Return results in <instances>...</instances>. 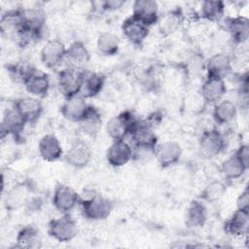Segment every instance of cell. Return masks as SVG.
I'll return each instance as SVG.
<instances>
[{
	"instance_id": "cell-1",
	"label": "cell",
	"mask_w": 249,
	"mask_h": 249,
	"mask_svg": "<svg viewBox=\"0 0 249 249\" xmlns=\"http://www.w3.org/2000/svg\"><path fill=\"white\" fill-rule=\"evenodd\" d=\"M79 205L82 215L89 221L106 220L114 209L111 199L92 189H86L79 194Z\"/></svg>"
},
{
	"instance_id": "cell-2",
	"label": "cell",
	"mask_w": 249,
	"mask_h": 249,
	"mask_svg": "<svg viewBox=\"0 0 249 249\" xmlns=\"http://www.w3.org/2000/svg\"><path fill=\"white\" fill-rule=\"evenodd\" d=\"M78 231V224L70 213L61 214V216L51 220L48 224L49 235L61 243L73 240L77 236Z\"/></svg>"
},
{
	"instance_id": "cell-3",
	"label": "cell",
	"mask_w": 249,
	"mask_h": 249,
	"mask_svg": "<svg viewBox=\"0 0 249 249\" xmlns=\"http://www.w3.org/2000/svg\"><path fill=\"white\" fill-rule=\"evenodd\" d=\"M86 70L65 67L57 74V88L64 98L80 94Z\"/></svg>"
},
{
	"instance_id": "cell-4",
	"label": "cell",
	"mask_w": 249,
	"mask_h": 249,
	"mask_svg": "<svg viewBox=\"0 0 249 249\" xmlns=\"http://www.w3.org/2000/svg\"><path fill=\"white\" fill-rule=\"evenodd\" d=\"M137 119L129 111H124L112 117L105 124L107 135L112 140H123L129 137L132 126Z\"/></svg>"
},
{
	"instance_id": "cell-5",
	"label": "cell",
	"mask_w": 249,
	"mask_h": 249,
	"mask_svg": "<svg viewBox=\"0 0 249 249\" xmlns=\"http://www.w3.org/2000/svg\"><path fill=\"white\" fill-rule=\"evenodd\" d=\"M36 193V187L32 180L25 179L14 185L5 196L4 204L8 211H15L23 207L28 197Z\"/></svg>"
},
{
	"instance_id": "cell-6",
	"label": "cell",
	"mask_w": 249,
	"mask_h": 249,
	"mask_svg": "<svg viewBox=\"0 0 249 249\" xmlns=\"http://www.w3.org/2000/svg\"><path fill=\"white\" fill-rule=\"evenodd\" d=\"M227 147V141L224 134L217 128L206 129L199 138V149L201 154L213 159L221 155Z\"/></svg>"
},
{
	"instance_id": "cell-7",
	"label": "cell",
	"mask_w": 249,
	"mask_h": 249,
	"mask_svg": "<svg viewBox=\"0 0 249 249\" xmlns=\"http://www.w3.org/2000/svg\"><path fill=\"white\" fill-rule=\"evenodd\" d=\"M52 203L60 214L70 213L79 205V194L68 185L57 184L53 193Z\"/></svg>"
},
{
	"instance_id": "cell-8",
	"label": "cell",
	"mask_w": 249,
	"mask_h": 249,
	"mask_svg": "<svg viewBox=\"0 0 249 249\" xmlns=\"http://www.w3.org/2000/svg\"><path fill=\"white\" fill-rule=\"evenodd\" d=\"M66 53L65 45L58 39L48 40L40 51V60L49 69H55L64 62Z\"/></svg>"
},
{
	"instance_id": "cell-9",
	"label": "cell",
	"mask_w": 249,
	"mask_h": 249,
	"mask_svg": "<svg viewBox=\"0 0 249 249\" xmlns=\"http://www.w3.org/2000/svg\"><path fill=\"white\" fill-rule=\"evenodd\" d=\"M65 162L73 168L82 169L89 165L91 160L92 153L87 142L78 139L71 144L63 155Z\"/></svg>"
},
{
	"instance_id": "cell-10",
	"label": "cell",
	"mask_w": 249,
	"mask_h": 249,
	"mask_svg": "<svg viewBox=\"0 0 249 249\" xmlns=\"http://www.w3.org/2000/svg\"><path fill=\"white\" fill-rule=\"evenodd\" d=\"M181 145L173 140L159 143L155 150V159L161 168H168L177 164L182 157Z\"/></svg>"
},
{
	"instance_id": "cell-11",
	"label": "cell",
	"mask_w": 249,
	"mask_h": 249,
	"mask_svg": "<svg viewBox=\"0 0 249 249\" xmlns=\"http://www.w3.org/2000/svg\"><path fill=\"white\" fill-rule=\"evenodd\" d=\"M132 145L125 139L113 140L106 150L105 158L109 165L113 167H122L132 160Z\"/></svg>"
},
{
	"instance_id": "cell-12",
	"label": "cell",
	"mask_w": 249,
	"mask_h": 249,
	"mask_svg": "<svg viewBox=\"0 0 249 249\" xmlns=\"http://www.w3.org/2000/svg\"><path fill=\"white\" fill-rule=\"evenodd\" d=\"M131 16L150 28L160 19L159 3L154 0H136L132 4Z\"/></svg>"
},
{
	"instance_id": "cell-13",
	"label": "cell",
	"mask_w": 249,
	"mask_h": 249,
	"mask_svg": "<svg viewBox=\"0 0 249 249\" xmlns=\"http://www.w3.org/2000/svg\"><path fill=\"white\" fill-rule=\"evenodd\" d=\"M13 106L20 114L27 124L38 122L44 112V106L41 99L30 95L16 99Z\"/></svg>"
},
{
	"instance_id": "cell-14",
	"label": "cell",
	"mask_w": 249,
	"mask_h": 249,
	"mask_svg": "<svg viewBox=\"0 0 249 249\" xmlns=\"http://www.w3.org/2000/svg\"><path fill=\"white\" fill-rule=\"evenodd\" d=\"M121 29L125 40L134 46H141L150 34V28L131 15L124 19Z\"/></svg>"
},
{
	"instance_id": "cell-15",
	"label": "cell",
	"mask_w": 249,
	"mask_h": 249,
	"mask_svg": "<svg viewBox=\"0 0 249 249\" xmlns=\"http://www.w3.org/2000/svg\"><path fill=\"white\" fill-rule=\"evenodd\" d=\"M227 90L228 89L225 79L206 76L200 89V94L206 104L214 105L223 99Z\"/></svg>"
},
{
	"instance_id": "cell-16",
	"label": "cell",
	"mask_w": 249,
	"mask_h": 249,
	"mask_svg": "<svg viewBox=\"0 0 249 249\" xmlns=\"http://www.w3.org/2000/svg\"><path fill=\"white\" fill-rule=\"evenodd\" d=\"M90 53L84 42L76 40L66 47L64 62L66 67L77 70H86V65L89 62Z\"/></svg>"
},
{
	"instance_id": "cell-17",
	"label": "cell",
	"mask_w": 249,
	"mask_h": 249,
	"mask_svg": "<svg viewBox=\"0 0 249 249\" xmlns=\"http://www.w3.org/2000/svg\"><path fill=\"white\" fill-rule=\"evenodd\" d=\"M89 104L81 93L65 98L60 107V113L64 119L72 123H79L86 115Z\"/></svg>"
},
{
	"instance_id": "cell-18",
	"label": "cell",
	"mask_w": 249,
	"mask_h": 249,
	"mask_svg": "<svg viewBox=\"0 0 249 249\" xmlns=\"http://www.w3.org/2000/svg\"><path fill=\"white\" fill-rule=\"evenodd\" d=\"M24 24V16L21 8L10 9L2 13L0 18V31L2 35L16 38Z\"/></svg>"
},
{
	"instance_id": "cell-19",
	"label": "cell",
	"mask_w": 249,
	"mask_h": 249,
	"mask_svg": "<svg viewBox=\"0 0 249 249\" xmlns=\"http://www.w3.org/2000/svg\"><path fill=\"white\" fill-rule=\"evenodd\" d=\"M225 231L233 237L244 238L249 232V211L235 209L225 222Z\"/></svg>"
},
{
	"instance_id": "cell-20",
	"label": "cell",
	"mask_w": 249,
	"mask_h": 249,
	"mask_svg": "<svg viewBox=\"0 0 249 249\" xmlns=\"http://www.w3.org/2000/svg\"><path fill=\"white\" fill-rule=\"evenodd\" d=\"M26 124V122L13 106L12 108L7 109L3 115L1 122V137L12 136L14 138H18L23 132Z\"/></svg>"
},
{
	"instance_id": "cell-21",
	"label": "cell",
	"mask_w": 249,
	"mask_h": 249,
	"mask_svg": "<svg viewBox=\"0 0 249 249\" xmlns=\"http://www.w3.org/2000/svg\"><path fill=\"white\" fill-rule=\"evenodd\" d=\"M38 153L40 157L49 162H53L63 157V149L59 139L52 133L45 134L38 142Z\"/></svg>"
},
{
	"instance_id": "cell-22",
	"label": "cell",
	"mask_w": 249,
	"mask_h": 249,
	"mask_svg": "<svg viewBox=\"0 0 249 249\" xmlns=\"http://www.w3.org/2000/svg\"><path fill=\"white\" fill-rule=\"evenodd\" d=\"M226 29L235 45H244L249 38V19L244 16L228 18Z\"/></svg>"
},
{
	"instance_id": "cell-23",
	"label": "cell",
	"mask_w": 249,
	"mask_h": 249,
	"mask_svg": "<svg viewBox=\"0 0 249 249\" xmlns=\"http://www.w3.org/2000/svg\"><path fill=\"white\" fill-rule=\"evenodd\" d=\"M232 71V58L226 53H217L211 55L206 62L207 76L225 79Z\"/></svg>"
},
{
	"instance_id": "cell-24",
	"label": "cell",
	"mask_w": 249,
	"mask_h": 249,
	"mask_svg": "<svg viewBox=\"0 0 249 249\" xmlns=\"http://www.w3.org/2000/svg\"><path fill=\"white\" fill-rule=\"evenodd\" d=\"M208 218V210L203 202L200 199L192 200L185 214V225L189 229H199L202 228Z\"/></svg>"
},
{
	"instance_id": "cell-25",
	"label": "cell",
	"mask_w": 249,
	"mask_h": 249,
	"mask_svg": "<svg viewBox=\"0 0 249 249\" xmlns=\"http://www.w3.org/2000/svg\"><path fill=\"white\" fill-rule=\"evenodd\" d=\"M25 90L30 96L36 98H44L48 95L51 89L50 76L45 73L36 70L24 83Z\"/></svg>"
},
{
	"instance_id": "cell-26",
	"label": "cell",
	"mask_w": 249,
	"mask_h": 249,
	"mask_svg": "<svg viewBox=\"0 0 249 249\" xmlns=\"http://www.w3.org/2000/svg\"><path fill=\"white\" fill-rule=\"evenodd\" d=\"M238 113V108L235 102L230 99H222L216 104L212 111L214 122L220 125H226L232 123Z\"/></svg>"
},
{
	"instance_id": "cell-27",
	"label": "cell",
	"mask_w": 249,
	"mask_h": 249,
	"mask_svg": "<svg viewBox=\"0 0 249 249\" xmlns=\"http://www.w3.org/2000/svg\"><path fill=\"white\" fill-rule=\"evenodd\" d=\"M184 20V14L180 8H175L163 15V17H160L158 21V29L159 32L162 36H168L175 33L180 26L182 25Z\"/></svg>"
},
{
	"instance_id": "cell-28",
	"label": "cell",
	"mask_w": 249,
	"mask_h": 249,
	"mask_svg": "<svg viewBox=\"0 0 249 249\" xmlns=\"http://www.w3.org/2000/svg\"><path fill=\"white\" fill-rule=\"evenodd\" d=\"M105 81V75L100 72L85 71L81 94L87 99L97 96L103 90Z\"/></svg>"
},
{
	"instance_id": "cell-29",
	"label": "cell",
	"mask_w": 249,
	"mask_h": 249,
	"mask_svg": "<svg viewBox=\"0 0 249 249\" xmlns=\"http://www.w3.org/2000/svg\"><path fill=\"white\" fill-rule=\"evenodd\" d=\"M15 243L18 248L37 249L42 246V237L36 227L27 225L18 231Z\"/></svg>"
},
{
	"instance_id": "cell-30",
	"label": "cell",
	"mask_w": 249,
	"mask_h": 249,
	"mask_svg": "<svg viewBox=\"0 0 249 249\" xmlns=\"http://www.w3.org/2000/svg\"><path fill=\"white\" fill-rule=\"evenodd\" d=\"M81 130L88 136L95 137L101 129L102 126V116L99 110L90 105L83 117V119L78 123Z\"/></svg>"
},
{
	"instance_id": "cell-31",
	"label": "cell",
	"mask_w": 249,
	"mask_h": 249,
	"mask_svg": "<svg viewBox=\"0 0 249 249\" xmlns=\"http://www.w3.org/2000/svg\"><path fill=\"white\" fill-rule=\"evenodd\" d=\"M248 168L232 154L222 161L220 165V172L226 181H234L241 178Z\"/></svg>"
},
{
	"instance_id": "cell-32",
	"label": "cell",
	"mask_w": 249,
	"mask_h": 249,
	"mask_svg": "<svg viewBox=\"0 0 249 249\" xmlns=\"http://www.w3.org/2000/svg\"><path fill=\"white\" fill-rule=\"evenodd\" d=\"M120 45L119 37L113 32L104 31L100 33L96 39V50L104 56H114L118 54Z\"/></svg>"
},
{
	"instance_id": "cell-33",
	"label": "cell",
	"mask_w": 249,
	"mask_h": 249,
	"mask_svg": "<svg viewBox=\"0 0 249 249\" xmlns=\"http://www.w3.org/2000/svg\"><path fill=\"white\" fill-rule=\"evenodd\" d=\"M225 10L226 6L223 1L206 0L200 5V16L208 21L218 22L224 18Z\"/></svg>"
},
{
	"instance_id": "cell-34",
	"label": "cell",
	"mask_w": 249,
	"mask_h": 249,
	"mask_svg": "<svg viewBox=\"0 0 249 249\" xmlns=\"http://www.w3.org/2000/svg\"><path fill=\"white\" fill-rule=\"evenodd\" d=\"M37 69L30 63L26 61H17L11 63L7 66V71L12 80L21 85L27 81V79L36 71Z\"/></svg>"
},
{
	"instance_id": "cell-35",
	"label": "cell",
	"mask_w": 249,
	"mask_h": 249,
	"mask_svg": "<svg viewBox=\"0 0 249 249\" xmlns=\"http://www.w3.org/2000/svg\"><path fill=\"white\" fill-rule=\"evenodd\" d=\"M227 192V185L222 181H212L208 183L200 192L199 199L203 202L214 203L221 199Z\"/></svg>"
},
{
	"instance_id": "cell-36",
	"label": "cell",
	"mask_w": 249,
	"mask_h": 249,
	"mask_svg": "<svg viewBox=\"0 0 249 249\" xmlns=\"http://www.w3.org/2000/svg\"><path fill=\"white\" fill-rule=\"evenodd\" d=\"M42 205H43L42 197L39 195H37L36 193H34L33 195H31L28 197V199L26 200V202H25L23 207L25 208V211L27 213L32 214V213L40 210Z\"/></svg>"
},
{
	"instance_id": "cell-37",
	"label": "cell",
	"mask_w": 249,
	"mask_h": 249,
	"mask_svg": "<svg viewBox=\"0 0 249 249\" xmlns=\"http://www.w3.org/2000/svg\"><path fill=\"white\" fill-rule=\"evenodd\" d=\"M238 160L247 167L249 168V146L248 144H241L233 153Z\"/></svg>"
},
{
	"instance_id": "cell-38",
	"label": "cell",
	"mask_w": 249,
	"mask_h": 249,
	"mask_svg": "<svg viewBox=\"0 0 249 249\" xmlns=\"http://www.w3.org/2000/svg\"><path fill=\"white\" fill-rule=\"evenodd\" d=\"M236 208L249 211V190H248V187H246L237 196Z\"/></svg>"
},
{
	"instance_id": "cell-39",
	"label": "cell",
	"mask_w": 249,
	"mask_h": 249,
	"mask_svg": "<svg viewBox=\"0 0 249 249\" xmlns=\"http://www.w3.org/2000/svg\"><path fill=\"white\" fill-rule=\"evenodd\" d=\"M125 5V1L124 0H106L101 3V9L107 12H113L120 10Z\"/></svg>"
}]
</instances>
